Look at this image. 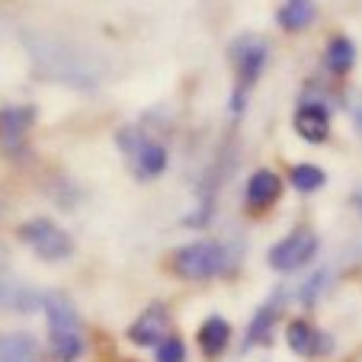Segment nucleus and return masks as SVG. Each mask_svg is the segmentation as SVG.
I'll list each match as a JSON object with an SVG mask.
<instances>
[{
    "mask_svg": "<svg viewBox=\"0 0 362 362\" xmlns=\"http://www.w3.org/2000/svg\"><path fill=\"white\" fill-rule=\"evenodd\" d=\"M228 55H231V64H234L231 116L238 119L240 112L247 110V93L253 90V83L260 81L263 68H267V62H269V42L260 39V35H253V33H244L231 42Z\"/></svg>",
    "mask_w": 362,
    "mask_h": 362,
    "instance_id": "obj_1",
    "label": "nucleus"
},
{
    "mask_svg": "<svg viewBox=\"0 0 362 362\" xmlns=\"http://www.w3.org/2000/svg\"><path fill=\"white\" fill-rule=\"evenodd\" d=\"M228 263H231V257H228L221 240H192V244L173 250L170 257V269L186 282L215 279L228 269Z\"/></svg>",
    "mask_w": 362,
    "mask_h": 362,
    "instance_id": "obj_2",
    "label": "nucleus"
},
{
    "mask_svg": "<svg viewBox=\"0 0 362 362\" xmlns=\"http://www.w3.org/2000/svg\"><path fill=\"white\" fill-rule=\"evenodd\" d=\"M116 141L125 151V158H129L138 180H154L167 170V148L160 141H154V138H148L141 129L129 125V129L119 132Z\"/></svg>",
    "mask_w": 362,
    "mask_h": 362,
    "instance_id": "obj_3",
    "label": "nucleus"
},
{
    "mask_svg": "<svg viewBox=\"0 0 362 362\" xmlns=\"http://www.w3.org/2000/svg\"><path fill=\"white\" fill-rule=\"evenodd\" d=\"M16 234H20L23 244H26L35 257H42L45 263H62L74 253V240L52 218H29L26 225H20Z\"/></svg>",
    "mask_w": 362,
    "mask_h": 362,
    "instance_id": "obj_4",
    "label": "nucleus"
},
{
    "mask_svg": "<svg viewBox=\"0 0 362 362\" xmlns=\"http://www.w3.org/2000/svg\"><path fill=\"white\" fill-rule=\"evenodd\" d=\"M315 253H317V234L311 228H295L276 247H269L267 260L276 273H295V269L308 267L315 260Z\"/></svg>",
    "mask_w": 362,
    "mask_h": 362,
    "instance_id": "obj_5",
    "label": "nucleus"
},
{
    "mask_svg": "<svg viewBox=\"0 0 362 362\" xmlns=\"http://www.w3.org/2000/svg\"><path fill=\"white\" fill-rule=\"evenodd\" d=\"M167 337H170V315H167V308L158 305V301L144 308L141 317L129 327V340L135 346H160Z\"/></svg>",
    "mask_w": 362,
    "mask_h": 362,
    "instance_id": "obj_6",
    "label": "nucleus"
},
{
    "mask_svg": "<svg viewBox=\"0 0 362 362\" xmlns=\"http://www.w3.org/2000/svg\"><path fill=\"white\" fill-rule=\"evenodd\" d=\"M42 311H45V321H48V337L81 334V317H77L71 298H64L62 292L42 295Z\"/></svg>",
    "mask_w": 362,
    "mask_h": 362,
    "instance_id": "obj_7",
    "label": "nucleus"
},
{
    "mask_svg": "<svg viewBox=\"0 0 362 362\" xmlns=\"http://www.w3.org/2000/svg\"><path fill=\"white\" fill-rule=\"evenodd\" d=\"M33 122H35V106H4L0 110V148L7 154L20 151Z\"/></svg>",
    "mask_w": 362,
    "mask_h": 362,
    "instance_id": "obj_8",
    "label": "nucleus"
},
{
    "mask_svg": "<svg viewBox=\"0 0 362 362\" xmlns=\"http://www.w3.org/2000/svg\"><path fill=\"white\" fill-rule=\"evenodd\" d=\"M292 125L298 132V138H305L308 144H321L330 135V110L324 103H301L295 110Z\"/></svg>",
    "mask_w": 362,
    "mask_h": 362,
    "instance_id": "obj_9",
    "label": "nucleus"
},
{
    "mask_svg": "<svg viewBox=\"0 0 362 362\" xmlns=\"http://www.w3.org/2000/svg\"><path fill=\"white\" fill-rule=\"evenodd\" d=\"M286 340H288V346H292V353H298V356H324V353H330L334 349V340H330L327 334H321V330H315L308 321H292L286 327Z\"/></svg>",
    "mask_w": 362,
    "mask_h": 362,
    "instance_id": "obj_10",
    "label": "nucleus"
},
{
    "mask_svg": "<svg viewBox=\"0 0 362 362\" xmlns=\"http://www.w3.org/2000/svg\"><path fill=\"white\" fill-rule=\"evenodd\" d=\"M282 196V180L279 173L273 170H257L250 180H247V205H250L253 212H263V209H269V205L276 202V199Z\"/></svg>",
    "mask_w": 362,
    "mask_h": 362,
    "instance_id": "obj_11",
    "label": "nucleus"
},
{
    "mask_svg": "<svg viewBox=\"0 0 362 362\" xmlns=\"http://www.w3.org/2000/svg\"><path fill=\"white\" fill-rule=\"evenodd\" d=\"M42 349L33 334L23 330H0V362H39Z\"/></svg>",
    "mask_w": 362,
    "mask_h": 362,
    "instance_id": "obj_12",
    "label": "nucleus"
},
{
    "mask_svg": "<svg viewBox=\"0 0 362 362\" xmlns=\"http://www.w3.org/2000/svg\"><path fill=\"white\" fill-rule=\"evenodd\" d=\"M196 340H199V349H202L205 359H218V356L228 349V343H231V324L218 315L205 317L199 334H196Z\"/></svg>",
    "mask_w": 362,
    "mask_h": 362,
    "instance_id": "obj_13",
    "label": "nucleus"
},
{
    "mask_svg": "<svg viewBox=\"0 0 362 362\" xmlns=\"http://www.w3.org/2000/svg\"><path fill=\"white\" fill-rule=\"evenodd\" d=\"M317 7L315 0H282V7L276 10V23H279L286 33H301L315 23Z\"/></svg>",
    "mask_w": 362,
    "mask_h": 362,
    "instance_id": "obj_14",
    "label": "nucleus"
},
{
    "mask_svg": "<svg viewBox=\"0 0 362 362\" xmlns=\"http://www.w3.org/2000/svg\"><path fill=\"white\" fill-rule=\"evenodd\" d=\"M279 308H282V295H276L273 301H267L263 308H257L250 327H247V343L244 346H260V343L273 340V324L279 317Z\"/></svg>",
    "mask_w": 362,
    "mask_h": 362,
    "instance_id": "obj_15",
    "label": "nucleus"
},
{
    "mask_svg": "<svg viewBox=\"0 0 362 362\" xmlns=\"http://www.w3.org/2000/svg\"><path fill=\"white\" fill-rule=\"evenodd\" d=\"M356 64V45L349 35H334L324 48V68L330 74H349Z\"/></svg>",
    "mask_w": 362,
    "mask_h": 362,
    "instance_id": "obj_16",
    "label": "nucleus"
},
{
    "mask_svg": "<svg viewBox=\"0 0 362 362\" xmlns=\"http://www.w3.org/2000/svg\"><path fill=\"white\" fill-rule=\"evenodd\" d=\"M42 295H45V292H33V288L20 286V282L0 279V305H4V308H16V311H35V308H42Z\"/></svg>",
    "mask_w": 362,
    "mask_h": 362,
    "instance_id": "obj_17",
    "label": "nucleus"
},
{
    "mask_svg": "<svg viewBox=\"0 0 362 362\" xmlns=\"http://www.w3.org/2000/svg\"><path fill=\"white\" fill-rule=\"evenodd\" d=\"M288 180H292V186L298 192H315L327 183V173L315 164H295L292 170H288Z\"/></svg>",
    "mask_w": 362,
    "mask_h": 362,
    "instance_id": "obj_18",
    "label": "nucleus"
},
{
    "mask_svg": "<svg viewBox=\"0 0 362 362\" xmlns=\"http://www.w3.org/2000/svg\"><path fill=\"white\" fill-rule=\"evenodd\" d=\"M154 359H158V362H183V359H186V346H183V340H180V337H167V340L158 346Z\"/></svg>",
    "mask_w": 362,
    "mask_h": 362,
    "instance_id": "obj_19",
    "label": "nucleus"
},
{
    "mask_svg": "<svg viewBox=\"0 0 362 362\" xmlns=\"http://www.w3.org/2000/svg\"><path fill=\"white\" fill-rule=\"evenodd\" d=\"M324 286H327V273L321 269V273H315L311 279L305 282V286H301V301H305V305H315V298L321 295Z\"/></svg>",
    "mask_w": 362,
    "mask_h": 362,
    "instance_id": "obj_20",
    "label": "nucleus"
},
{
    "mask_svg": "<svg viewBox=\"0 0 362 362\" xmlns=\"http://www.w3.org/2000/svg\"><path fill=\"white\" fill-rule=\"evenodd\" d=\"M346 112H349V122H353L356 135L362 138V93H346Z\"/></svg>",
    "mask_w": 362,
    "mask_h": 362,
    "instance_id": "obj_21",
    "label": "nucleus"
}]
</instances>
